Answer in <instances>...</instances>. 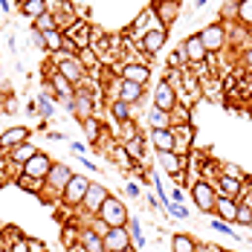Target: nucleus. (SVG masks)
Masks as SVG:
<instances>
[{
  "label": "nucleus",
  "instance_id": "8",
  "mask_svg": "<svg viewBox=\"0 0 252 252\" xmlns=\"http://www.w3.org/2000/svg\"><path fill=\"white\" fill-rule=\"evenodd\" d=\"M119 78L148 87V84H151V67H148L145 61H122V64H119Z\"/></svg>",
  "mask_w": 252,
  "mask_h": 252
},
{
  "label": "nucleus",
  "instance_id": "6",
  "mask_svg": "<svg viewBox=\"0 0 252 252\" xmlns=\"http://www.w3.org/2000/svg\"><path fill=\"white\" fill-rule=\"evenodd\" d=\"M139 50L145 52L148 58L151 55H159V52L165 50V44H168V29L162 24H157V26H151V29H145L142 35H139Z\"/></svg>",
  "mask_w": 252,
  "mask_h": 252
},
{
  "label": "nucleus",
  "instance_id": "24",
  "mask_svg": "<svg viewBox=\"0 0 252 252\" xmlns=\"http://www.w3.org/2000/svg\"><path fill=\"white\" fill-rule=\"evenodd\" d=\"M148 125H151V130H168V127H174V119H171V113L151 107L148 110Z\"/></svg>",
  "mask_w": 252,
  "mask_h": 252
},
{
  "label": "nucleus",
  "instance_id": "34",
  "mask_svg": "<svg viewBox=\"0 0 252 252\" xmlns=\"http://www.w3.org/2000/svg\"><path fill=\"white\" fill-rule=\"evenodd\" d=\"M125 145V151L130 154V159H145V136H136V139H127V142H122Z\"/></svg>",
  "mask_w": 252,
  "mask_h": 252
},
{
  "label": "nucleus",
  "instance_id": "3",
  "mask_svg": "<svg viewBox=\"0 0 252 252\" xmlns=\"http://www.w3.org/2000/svg\"><path fill=\"white\" fill-rule=\"evenodd\" d=\"M200 41H203V47H206L209 55L223 52V50H226V44H229L226 24H223V21H212L209 26H203V29H200Z\"/></svg>",
  "mask_w": 252,
  "mask_h": 252
},
{
  "label": "nucleus",
  "instance_id": "35",
  "mask_svg": "<svg viewBox=\"0 0 252 252\" xmlns=\"http://www.w3.org/2000/svg\"><path fill=\"white\" fill-rule=\"evenodd\" d=\"M235 24L247 26V29L252 26V0H238V18H235Z\"/></svg>",
  "mask_w": 252,
  "mask_h": 252
},
{
  "label": "nucleus",
  "instance_id": "28",
  "mask_svg": "<svg viewBox=\"0 0 252 252\" xmlns=\"http://www.w3.org/2000/svg\"><path fill=\"white\" fill-rule=\"evenodd\" d=\"M78 61H81V67L87 70V73H96V70H101V58L99 52L93 50V47H84V50H78Z\"/></svg>",
  "mask_w": 252,
  "mask_h": 252
},
{
  "label": "nucleus",
  "instance_id": "13",
  "mask_svg": "<svg viewBox=\"0 0 252 252\" xmlns=\"http://www.w3.org/2000/svg\"><path fill=\"white\" fill-rule=\"evenodd\" d=\"M151 12L157 18V24H162L165 29H171L180 18V3H171V0H154L151 3Z\"/></svg>",
  "mask_w": 252,
  "mask_h": 252
},
{
  "label": "nucleus",
  "instance_id": "53",
  "mask_svg": "<svg viewBox=\"0 0 252 252\" xmlns=\"http://www.w3.org/2000/svg\"><path fill=\"white\" fill-rule=\"evenodd\" d=\"M206 3H209V0H197V3H194V9H200V6H206Z\"/></svg>",
  "mask_w": 252,
  "mask_h": 252
},
{
  "label": "nucleus",
  "instance_id": "20",
  "mask_svg": "<svg viewBox=\"0 0 252 252\" xmlns=\"http://www.w3.org/2000/svg\"><path fill=\"white\" fill-rule=\"evenodd\" d=\"M78 244L87 252H104V238L96 235L90 226H78Z\"/></svg>",
  "mask_w": 252,
  "mask_h": 252
},
{
  "label": "nucleus",
  "instance_id": "11",
  "mask_svg": "<svg viewBox=\"0 0 252 252\" xmlns=\"http://www.w3.org/2000/svg\"><path fill=\"white\" fill-rule=\"evenodd\" d=\"M157 159H159V168H162L168 177L180 180V177L186 174V165H189V159H186L183 154H177V151H157Z\"/></svg>",
  "mask_w": 252,
  "mask_h": 252
},
{
  "label": "nucleus",
  "instance_id": "18",
  "mask_svg": "<svg viewBox=\"0 0 252 252\" xmlns=\"http://www.w3.org/2000/svg\"><path fill=\"white\" fill-rule=\"evenodd\" d=\"M52 162H55V159H52L50 154L38 151V154H35V157H32V159L24 165V174H26V177H35V180H44V177L50 174Z\"/></svg>",
  "mask_w": 252,
  "mask_h": 252
},
{
  "label": "nucleus",
  "instance_id": "43",
  "mask_svg": "<svg viewBox=\"0 0 252 252\" xmlns=\"http://www.w3.org/2000/svg\"><path fill=\"white\" fill-rule=\"evenodd\" d=\"M125 194H127V197H133V200H139V197H142L139 183H125Z\"/></svg>",
  "mask_w": 252,
  "mask_h": 252
},
{
  "label": "nucleus",
  "instance_id": "33",
  "mask_svg": "<svg viewBox=\"0 0 252 252\" xmlns=\"http://www.w3.org/2000/svg\"><path fill=\"white\" fill-rule=\"evenodd\" d=\"M15 186H18V189H24V191H29V194H35V197H41V194H44V180H35V177L21 174L18 180H15Z\"/></svg>",
  "mask_w": 252,
  "mask_h": 252
},
{
  "label": "nucleus",
  "instance_id": "36",
  "mask_svg": "<svg viewBox=\"0 0 252 252\" xmlns=\"http://www.w3.org/2000/svg\"><path fill=\"white\" fill-rule=\"evenodd\" d=\"M235 223L252 229V203H238V218H235Z\"/></svg>",
  "mask_w": 252,
  "mask_h": 252
},
{
  "label": "nucleus",
  "instance_id": "47",
  "mask_svg": "<svg viewBox=\"0 0 252 252\" xmlns=\"http://www.w3.org/2000/svg\"><path fill=\"white\" fill-rule=\"evenodd\" d=\"M171 203H183V189H174L171 191Z\"/></svg>",
  "mask_w": 252,
  "mask_h": 252
},
{
  "label": "nucleus",
  "instance_id": "57",
  "mask_svg": "<svg viewBox=\"0 0 252 252\" xmlns=\"http://www.w3.org/2000/svg\"><path fill=\"white\" fill-rule=\"evenodd\" d=\"M223 252H235V250H223Z\"/></svg>",
  "mask_w": 252,
  "mask_h": 252
},
{
  "label": "nucleus",
  "instance_id": "42",
  "mask_svg": "<svg viewBox=\"0 0 252 252\" xmlns=\"http://www.w3.org/2000/svg\"><path fill=\"white\" fill-rule=\"evenodd\" d=\"M165 212H168L171 218H177V220H186V218H189V209H186V206H180V203H168V206H165Z\"/></svg>",
  "mask_w": 252,
  "mask_h": 252
},
{
  "label": "nucleus",
  "instance_id": "21",
  "mask_svg": "<svg viewBox=\"0 0 252 252\" xmlns=\"http://www.w3.org/2000/svg\"><path fill=\"white\" fill-rule=\"evenodd\" d=\"M136 136H139V125H136V119L113 122V139H116V142H127V139H136Z\"/></svg>",
  "mask_w": 252,
  "mask_h": 252
},
{
  "label": "nucleus",
  "instance_id": "9",
  "mask_svg": "<svg viewBox=\"0 0 252 252\" xmlns=\"http://www.w3.org/2000/svg\"><path fill=\"white\" fill-rule=\"evenodd\" d=\"M151 104H154V107H159V110H165V113H171L177 104H180V96H177L174 87L162 78V81L151 90Z\"/></svg>",
  "mask_w": 252,
  "mask_h": 252
},
{
  "label": "nucleus",
  "instance_id": "32",
  "mask_svg": "<svg viewBox=\"0 0 252 252\" xmlns=\"http://www.w3.org/2000/svg\"><path fill=\"white\" fill-rule=\"evenodd\" d=\"M18 12H21L24 18H29V21L35 24V21H38V18L47 12V0H29V3H24V6L18 9Z\"/></svg>",
  "mask_w": 252,
  "mask_h": 252
},
{
  "label": "nucleus",
  "instance_id": "45",
  "mask_svg": "<svg viewBox=\"0 0 252 252\" xmlns=\"http://www.w3.org/2000/svg\"><path fill=\"white\" fill-rule=\"evenodd\" d=\"M29 252H47V244L38 238H29Z\"/></svg>",
  "mask_w": 252,
  "mask_h": 252
},
{
  "label": "nucleus",
  "instance_id": "44",
  "mask_svg": "<svg viewBox=\"0 0 252 252\" xmlns=\"http://www.w3.org/2000/svg\"><path fill=\"white\" fill-rule=\"evenodd\" d=\"M241 67L252 70V44H250V47H247L244 52H241Z\"/></svg>",
  "mask_w": 252,
  "mask_h": 252
},
{
  "label": "nucleus",
  "instance_id": "12",
  "mask_svg": "<svg viewBox=\"0 0 252 252\" xmlns=\"http://www.w3.org/2000/svg\"><path fill=\"white\" fill-rule=\"evenodd\" d=\"M180 47H183V52H186V64H189V67H200V64H206L209 52H206V47H203V41H200V32L189 35Z\"/></svg>",
  "mask_w": 252,
  "mask_h": 252
},
{
  "label": "nucleus",
  "instance_id": "26",
  "mask_svg": "<svg viewBox=\"0 0 252 252\" xmlns=\"http://www.w3.org/2000/svg\"><path fill=\"white\" fill-rule=\"evenodd\" d=\"M151 145L157 151H174V130L168 127V130H151Z\"/></svg>",
  "mask_w": 252,
  "mask_h": 252
},
{
  "label": "nucleus",
  "instance_id": "27",
  "mask_svg": "<svg viewBox=\"0 0 252 252\" xmlns=\"http://www.w3.org/2000/svg\"><path fill=\"white\" fill-rule=\"evenodd\" d=\"M35 154H38V148H35L32 142H24V145H18V148H12V151L6 154V157H9V159H12L15 165H21V168H24L26 162H29V159L35 157Z\"/></svg>",
  "mask_w": 252,
  "mask_h": 252
},
{
  "label": "nucleus",
  "instance_id": "48",
  "mask_svg": "<svg viewBox=\"0 0 252 252\" xmlns=\"http://www.w3.org/2000/svg\"><path fill=\"white\" fill-rule=\"evenodd\" d=\"M47 139H52V142H61V139H64V133H58V130H50V133H47Z\"/></svg>",
  "mask_w": 252,
  "mask_h": 252
},
{
  "label": "nucleus",
  "instance_id": "58",
  "mask_svg": "<svg viewBox=\"0 0 252 252\" xmlns=\"http://www.w3.org/2000/svg\"><path fill=\"white\" fill-rule=\"evenodd\" d=\"M250 78H252V70H250Z\"/></svg>",
  "mask_w": 252,
  "mask_h": 252
},
{
  "label": "nucleus",
  "instance_id": "46",
  "mask_svg": "<svg viewBox=\"0 0 252 252\" xmlns=\"http://www.w3.org/2000/svg\"><path fill=\"white\" fill-rule=\"evenodd\" d=\"M32 41H35L38 47H44V32H38V29H32Z\"/></svg>",
  "mask_w": 252,
  "mask_h": 252
},
{
  "label": "nucleus",
  "instance_id": "16",
  "mask_svg": "<svg viewBox=\"0 0 252 252\" xmlns=\"http://www.w3.org/2000/svg\"><path fill=\"white\" fill-rule=\"evenodd\" d=\"M107 197H110V191H107L101 183H90V189H87V194H84V203H81V212H87V215H99V209L104 206Z\"/></svg>",
  "mask_w": 252,
  "mask_h": 252
},
{
  "label": "nucleus",
  "instance_id": "14",
  "mask_svg": "<svg viewBox=\"0 0 252 252\" xmlns=\"http://www.w3.org/2000/svg\"><path fill=\"white\" fill-rule=\"evenodd\" d=\"M215 191L218 197H229V200H238L241 191H244V177H232V174H220L215 183Z\"/></svg>",
  "mask_w": 252,
  "mask_h": 252
},
{
  "label": "nucleus",
  "instance_id": "49",
  "mask_svg": "<svg viewBox=\"0 0 252 252\" xmlns=\"http://www.w3.org/2000/svg\"><path fill=\"white\" fill-rule=\"evenodd\" d=\"M145 200H148V206H154V209H157V206H159V200H157V194H148V197H145Z\"/></svg>",
  "mask_w": 252,
  "mask_h": 252
},
{
  "label": "nucleus",
  "instance_id": "56",
  "mask_svg": "<svg viewBox=\"0 0 252 252\" xmlns=\"http://www.w3.org/2000/svg\"><path fill=\"white\" fill-rule=\"evenodd\" d=\"M250 38H252V26H250Z\"/></svg>",
  "mask_w": 252,
  "mask_h": 252
},
{
  "label": "nucleus",
  "instance_id": "37",
  "mask_svg": "<svg viewBox=\"0 0 252 252\" xmlns=\"http://www.w3.org/2000/svg\"><path fill=\"white\" fill-rule=\"evenodd\" d=\"M235 18H238V0H226L220 6V21L223 24H235Z\"/></svg>",
  "mask_w": 252,
  "mask_h": 252
},
{
  "label": "nucleus",
  "instance_id": "22",
  "mask_svg": "<svg viewBox=\"0 0 252 252\" xmlns=\"http://www.w3.org/2000/svg\"><path fill=\"white\" fill-rule=\"evenodd\" d=\"M215 218H220V220H226V223H235V218H238V200L218 197V206H215Z\"/></svg>",
  "mask_w": 252,
  "mask_h": 252
},
{
  "label": "nucleus",
  "instance_id": "2",
  "mask_svg": "<svg viewBox=\"0 0 252 252\" xmlns=\"http://www.w3.org/2000/svg\"><path fill=\"white\" fill-rule=\"evenodd\" d=\"M70 113L76 116L78 122H84V119H90V116H96V84L93 81H81L76 84V93H73V107H70Z\"/></svg>",
  "mask_w": 252,
  "mask_h": 252
},
{
  "label": "nucleus",
  "instance_id": "15",
  "mask_svg": "<svg viewBox=\"0 0 252 252\" xmlns=\"http://www.w3.org/2000/svg\"><path fill=\"white\" fill-rule=\"evenodd\" d=\"M133 247V238L127 226H113L104 232V252H119V250H130Z\"/></svg>",
  "mask_w": 252,
  "mask_h": 252
},
{
  "label": "nucleus",
  "instance_id": "19",
  "mask_svg": "<svg viewBox=\"0 0 252 252\" xmlns=\"http://www.w3.org/2000/svg\"><path fill=\"white\" fill-rule=\"evenodd\" d=\"M174 151L183 154V157H189L191 151V145H194V127L191 125H174Z\"/></svg>",
  "mask_w": 252,
  "mask_h": 252
},
{
  "label": "nucleus",
  "instance_id": "10",
  "mask_svg": "<svg viewBox=\"0 0 252 252\" xmlns=\"http://www.w3.org/2000/svg\"><path fill=\"white\" fill-rule=\"evenodd\" d=\"M61 32H64V41H70L76 52L84 50V47H90V21L78 18L76 24H70L67 29H61Z\"/></svg>",
  "mask_w": 252,
  "mask_h": 252
},
{
  "label": "nucleus",
  "instance_id": "31",
  "mask_svg": "<svg viewBox=\"0 0 252 252\" xmlns=\"http://www.w3.org/2000/svg\"><path fill=\"white\" fill-rule=\"evenodd\" d=\"M52 113H55V107H52V87L44 84V90H41V96H38V116H44V122H47Z\"/></svg>",
  "mask_w": 252,
  "mask_h": 252
},
{
  "label": "nucleus",
  "instance_id": "50",
  "mask_svg": "<svg viewBox=\"0 0 252 252\" xmlns=\"http://www.w3.org/2000/svg\"><path fill=\"white\" fill-rule=\"evenodd\" d=\"M67 252H87L81 244H73V247H67Z\"/></svg>",
  "mask_w": 252,
  "mask_h": 252
},
{
  "label": "nucleus",
  "instance_id": "54",
  "mask_svg": "<svg viewBox=\"0 0 252 252\" xmlns=\"http://www.w3.org/2000/svg\"><path fill=\"white\" fill-rule=\"evenodd\" d=\"M119 252H133V247H130V250H119Z\"/></svg>",
  "mask_w": 252,
  "mask_h": 252
},
{
  "label": "nucleus",
  "instance_id": "39",
  "mask_svg": "<svg viewBox=\"0 0 252 252\" xmlns=\"http://www.w3.org/2000/svg\"><path fill=\"white\" fill-rule=\"evenodd\" d=\"M127 232H130V238H133L136 250H142V247H145V235H142V229H139V220H136V218H130V220H127Z\"/></svg>",
  "mask_w": 252,
  "mask_h": 252
},
{
  "label": "nucleus",
  "instance_id": "7",
  "mask_svg": "<svg viewBox=\"0 0 252 252\" xmlns=\"http://www.w3.org/2000/svg\"><path fill=\"white\" fill-rule=\"evenodd\" d=\"M87 189H90V177L76 174V171H73L70 183H67V189H64L61 206H67V209H81V203H84V194H87Z\"/></svg>",
  "mask_w": 252,
  "mask_h": 252
},
{
  "label": "nucleus",
  "instance_id": "38",
  "mask_svg": "<svg viewBox=\"0 0 252 252\" xmlns=\"http://www.w3.org/2000/svg\"><path fill=\"white\" fill-rule=\"evenodd\" d=\"M32 29H38V32H52V29H58V21L52 18L50 12H44V15L32 24Z\"/></svg>",
  "mask_w": 252,
  "mask_h": 252
},
{
  "label": "nucleus",
  "instance_id": "29",
  "mask_svg": "<svg viewBox=\"0 0 252 252\" xmlns=\"http://www.w3.org/2000/svg\"><path fill=\"white\" fill-rule=\"evenodd\" d=\"M171 252H197V241L186 232H177L171 235Z\"/></svg>",
  "mask_w": 252,
  "mask_h": 252
},
{
  "label": "nucleus",
  "instance_id": "4",
  "mask_svg": "<svg viewBox=\"0 0 252 252\" xmlns=\"http://www.w3.org/2000/svg\"><path fill=\"white\" fill-rule=\"evenodd\" d=\"M191 200H194V206L200 209L203 215H215L218 191H215V186H212L206 177H197V180L191 183Z\"/></svg>",
  "mask_w": 252,
  "mask_h": 252
},
{
  "label": "nucleus",
  "instance_id": "51",
  "mask_svg": "<svg viewBox=\"0 0 252 252\" xmlns=\"http://www.w3.org/2000/svg\"><path fill=\"white\" fill-rule=\"evenodd\" d=\"M0 9H3V12H9V9H12V3H9V0H0Z\"/></svg>",
  "mask_w": 252,
  "mask_h": 252
},
{
  "label": "nucleus",
  "instance_id": "1",
  "mask_svg": "<svg viewBox=\"0 0 252 252\" xmlns=\"http://www.w3.org/2000/svg\"><path fill=\"white\" fill-rule=\"evenodd\" d=\"M70 177H73V168L67 165V162H52L50 174L44 177V194L41 197H47V200H55L61 203L64 197V189H67V183H70Z\"/></svg>",
  "mask_w": 252,
  "mask_h": 252
},
{
  "label": "nucleus",
  "instance_id": "52",
  "mask_svg": "<svg viewBox=\"0 0 252 252\" xmlns=\"http://www.w3.org/2000/svg\"><path fill=\"white\" fill-rule=\"evenodd\" d=\"M24 3H29V0H12V6H15V9H21Z\"/></svg>",
  "mask_w": 252,
  "mask_h": 252
},
{
  "label": "nucleus",
  "instance_id": "41",
  "mask_svg": "<svg viewBox=\"0 0 252 252\" xmlns=\"http://www.w3.org/2000/svg\"><path fill=\"white\" fill-rule=\"evenodd\" d=\"M209 226H212V229H218V232H223V235H229V238H241V235H238L235 229H229L232 223L220 220V218H212V220H209Z\"/></svg>",
  "mask_w": 252,
  "mask_h": 252
},
{
  "label": "nucleus",
  "instance_id": "5",
  "mask_svg": "<svg viewBox=\"0 0 252 252\" xmlns=\"http://www.w3.org/2000/svg\"><path fill=\"white\" fill-rule=\"evenodd\" d=\"M96 218H99V220H104L107 226L113 229V226H127L130 212H127V206L119 200V197H113V194H110V197L104 200V206L99 209V215H96Z\"/></svg>",
  "mask_w": 252,
  "mask_h": 252
},
{
  "label": "nucleus",
  "instance_id": "25",
  "mask_svg": "<svg viewBox=\"0 0 252 252\" xmlns=\"http://www.w3.org/2000/svg\"><path fill=\"white\" fill-rule=\"evenodd\" d=\"M107 110H110V119H113V122L136 119V107H130L125 101H107Z\"/></svg>",
  "mask_w": 252,
  "mask_h": 252
},
{
  "label": "nucleus",
  "instance_id": "23",
  "mask_svg": "<svg viewBox=\"0 0 252 252\" xmlns=\"http://www.w3.org/2000/svg\"><path fill=\"white\" fill-rule=\"evenodd\" d=\"M110 159H113L122 171H133V168H136V162L130 159V154L125 151V145H122V142H113V145H110Z\"/></svg>",
  "mask_w": 252,
  "mask_h": 252
},
{
  "label": "nucleus",
  "instance_id": "30",
  "mask_svg": "<svg viewBox=\"0 0 252 252\" xmlns=\"http://www.w3.org/2000/svg\"><path fill=\"white\" fill-rule=\"evenodd\" d=\"M81 127H84V136L90 139V145H96V142H101V136H104V127H101V122L96 119V116L84 119V122H81Z\"/></svg>",
  "mask_w": 252,
  "mask_h": 252
},
{
  "label": "nucleus",
  "instance_id": "40",
  "mask_svg": "<svg viewBox=\"0 0 252 252\" xmlns=\"http://www.w3.org/2000/svg\"><path fill=\"white\" fill-rule=\"evenodd\" d=\"M183 64H186V52H183V47H177L168 55V70H183Z\"/></svg>",
  "mask_w": 252,
  "mask_h": 252
},
{
  "label": "nucleus",
  "instance_id": "17",
  "mask_svg": "<svg viewBox=\"0 0 252 252\" xmlns=\"http://www.w3.org/2000/svg\"><path fill=\"white\" fill-rule=\"evenodd\" d=\"M29 142V127L24 125H15V127H6L3 133H0V151L9 154L12 148H18V145H24Z\"/></svg>",
  "mask_w": 252,
  "mask_h": 252
},
{
  "label": "nucleus",
  "instance_id": "55",
  "mask_svg": "<svg viewBox=\"0 0 252 252\" xmlns=\"http://www.w3.org/2000/svg\"><path fill=\"white\" fill-rule=\"evenodd\" d=\"M171 3H183V0H171Z\"/></svg>",
  "mask_w": 252,
  "mask_h": 252
}]
</instances>
